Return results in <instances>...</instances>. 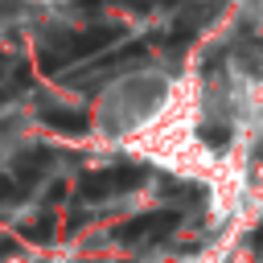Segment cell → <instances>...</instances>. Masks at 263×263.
I'll return each instance as SVG.
<instances>
[{"mask_svg":"<svg viewBox=\"0 0 263 263\" xmlns=\"http://www.w3.org/2000/svg\"><path fill=\"white\" fill-rule=\"evenodd\" d=\"M25 193V185H16V181H8V177H0V201H16Z\"/></svg>","mask_w":263,"mask_h":263,"instance_id":"obj_6","label":"cell"},{"mask_svg":"<svg viewBox=\"0 0 263 263\" xmlns=\"http://www.w3.org/2000/svg\"><path fill=\"white\" fill-rule=\"evenodd\" d=\"M8 255H16V242H12V238H4V242H0V259H8Z\"/></svg>","mask_w":263,"mask_h":263,"instance_id":"obj_8","label":"cell"},{"mask_svg":"<svg viewBox=\"0 0 263 263\" xmlns=\"http://www.w3.org/2000/svg\"><path fill=\"white\" fill-rule=\"evenodd\" d=\"M115 4H127V8H164V4H177V0H115Z\"/></svg>","mask_w":263,"mask_h":263,"instance_id":"obj_7","label":"cell"},{"mask_svg":"<svg viewBox=\"0 0 263 263\" xmlns=\"http://www.w3.org/2000/svg\"><path fill=\"white\" fill-rule=\"evenodd\" d=\"M144 168L140 164H111V168H99V173H86L82 185H78V197L82 201H103V197H115V193H127L136 185H144Z\"/></svg>","mask_w":263,"mask_h":263,"instance_id":"obj_1","label":"cell"},{"mask_svg":"<svg viewBox=\"0 0 263 263\" xmlns=\"http://www.w3.org/2000/svg\"><path fill=\"white\" fill-rule=\"evenodd\" d=\"M173 226H177V214H173V210H152V214L127 218V222L115 230V238H119V242H144V238H160V234L173 230Z\"/></svg>","mask_w":263,"mask_h":263,"instance_id":"obj_2","label":"cell"},{"mask_svg":"<svg viewBox=\"0 0 263 263\" xmlns=\"http://www.w3.org/2000/svg\"><path fill=\"white\" fill-rule=\"evenodd\" d=\"M45 164H49V152H45V148H33V152H25V156L16 160V173L29 181V177H37Z\"/></svg>","mask_w":263,"mask_h":263,"instance_id":"obj_4","label":"cell"},{"mask_svg":"<svg viewBox=\"0 0 263 263\" xmlns=\"http://www.w3.org/2000/svg\"><path fill=\"white\" fill-rule=\"evenodd\" d=\"M259 247H263V234H259Z\"/></svg>","mask_w":263,"mask_h":263,"instance_id":"obj_9","label":"cell"},{"mask_svg":"<svg viewBox=\"0 0 263 263\" xmlns=\"http://www.w3.org/2000/svg\"><path fill=\"white\" fill-rule=\"evenodd\" d=\"M21 230H25L29 242H49V238H53V218H49V214H45V218H33V222L21 226Z\"/></svg>","mask_w":263,"mask_h":263,"instance_id":"obj_5","label":"cell"},{"mask_svg":"<svg viewBox=\"0 0 263 263\" xmlns=\"http://www.w3.org/2000/svg\"><path fill=\"white\" fill-rule=\"evenodd\" d=\"M41 123L53 127V132H62V136H82L90 127V119L82 111H70V107H45L41 111Z\"/></svg>","mask_w":263,"mask_h":263,"instance_id":"obj_3","label":"cell"}]
</instances>
